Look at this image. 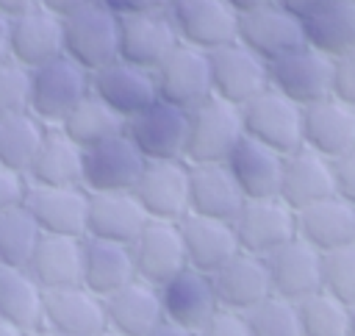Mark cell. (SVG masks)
I'll return each mask as SVG.
<instances>
[{"instance_id":"6da1fadb","label":"cell","mask_w":355,"mask_h":336,"mask_svg":"<svg viewBox=\"0 0 355 336\" xmlns=\"http://www.w3.org/2000/svg\"><path fill=\"white\" fill-rule=\"evenodd\" d=\"M244 136L241 108L219 97H208L189 111L186 128V164H219L230 156L236 142Z\"/></svg>"},{"instance_id":"7a4b0ae2","label":"cell","mask_w":355,"mask_h":336,"mask_svg":"<svg viewBox=\"0 0 355 336\" xmlns=\"http://www.w3.org/2000/svg\"><path fill=\"white\" fill-rule=\"evenodd\" d=\"M86 94H89V72L67 56H58L31 69L28 111L39 117L44 125H58Z\"/></svg>"},{"instance_id":"3957f363","label":"cell","mask_w":355,"mask_h":336,"mask_svg":"<svg viewBox=\"0 0 355 336\" xmlns=\"http://www.w3.org/2000/svg\"><path fill=\"white\" fill-rule=\"evenodd\" d=\"M64 56L86 72L119 58V17L103 3L64 17Z\"/></svg>"},{"instance_id":"277c9868","label":"cell","mask_w":355,"mask_h":336,"mask_svg":"<svg viewBox=\"0 0 355 336\" xmlns=\"http://www.w3.org/2000/svg\"><path fill=\"white\" fill-rule=\"evenodd\" d=\"M239 108L244 136L277 150L280 156L302 144V108L272 86H266Z\"/></svg>"},{"instance_id":"5b68a950","label":"cell","mask_w":355,"mask_h":336,"mask_svg":"<svg viewBox=\"0 0 355 336\" xmlns=\"http://www.w3.org/2000/svg\"><path fill=\"white\" fill-rule=\"evenodd\" d=\"M266 69L269 86L300 108L333 94V58L308 44H300L297 50L269 61Z\"/></svg>"},{"instance_id":"8992f818","label":"cell","mask_w":355,"mask_h":336,"mask_svg":"<svg viewBox=\"0 0 355 336\" xmlns=\"http://www.w3.org/2000/svg\"><path fill=\"white\" fill-rule=\"evenodd\" d=\"M233 230L239 239V250L266 258L286 242L297 236V211L275 197H252L244 200L241 211L233 219Z\"/></svg>"},{"instance_id":"52a82bcc","label":"cell","mask_w":355,"mask_h":336,"mask_svg":"<svg viewBox=\"0 0 355 336\" xmlns=\"http://www.w3.org/2000/svg\"><path fill=\"white\" fill-rule=\"evenodd\" d=\"M208 67H211V94L233 106H244L250 97H255L269 86L266 61L258 58L252 50H247L239 39L216 50H208Z\"/></svg>"},{"instance_id":"ba28073f","label":"cell","mask_w":355,"mask_h":336,"mask_svg":"<svg viewBox=\"0 0 355 336\" xmlns=\"http://www.w3.org/2000/svg\"><path fill=\"white\" fill-rule=\"evenodd\" d=\"M155 92L158 100L172 103L183 111H191L202 100L211 97V67L208 53L191 44H178L155 69Z\"/></svg>"},{"instance_id":"9c48e42d","label":"cell","mask_w":355,"mask_h":336,"mask_svg":"<svg viewBox=\"0 0 355 336\" xmlns=\"http://www.w3.org/2000/svg\"><path fill=\"white\" fill-rule=\"evenodd\" d=\"M133 197L150 219L180 222L189 214V164L183 158L144 161Z\"/></svg>"},{"instance_id":"30bf717a","label":"cell","mask_w":355,"mask_h":336,"mask_svg":"<svg viewBox=\"0 0 355 336\" xmlns=\"http://www.w3.org/2000/svg\"><path fill=\"white\" fill-rule=\"evenodd\" d=\"M144 156L136 150V144L119 133L111 136L94 147L83 150V175L80 186L89 194L100 192H133L141 169H144Z\"/></svg>"},{"instance_id":"8fae6325","label":"cell","mask_w":355,"mask_h":336,"mask_svg":"<svg viewBox=\"0 0 355 336\" xmlns=\"http://www.w3.org/2000/svg\"><path fill=\"white\" fill-rule=\"evenodd\" d=\"M186 128H189V111L164 100H155L144 111L125 119V136L136 144V150L147 161L183 158Z\"/></svg>"},{"instance_id":"7c38bea8","label":"cell","mask_w":355,"mask_h":336,"mask_svg":"<svg viewBox=\"0 0 355 336\" xmlns=\"http://www.w3.org/2000/svg\"><path fill=\"white\" fill-rule=\"evenodd\" d=\"M169 17L178 39L205 53L236 42L239 33V14L227 6V0H172Z\"/></svg>"},{"instance_id":"4fadbf2b","label":"cell","mask_w":355,"mask_h":336,"mask_svg":"<svg viewBox=\"0 0 355 336\" xmlns=\"http://www.w3.org/2000/svg\"><path fill=\"white\" fill-rule=\"evenodd\" d=\"M236 39L247 50H252L258 58H263L266 64L291 53V50H297L300 44H305L302 19H297L294 14L280 8L277 3H269V6L239 14Z\"/></svg>"},{"instance_id":"5bb4252c","label":"cell","mask_w":355,"mask_h":336,"mask_svg":"<svg viewBox=\"0 0 355 336\" xmlns=\"http://www.w3.org/2000/svg\"><path fill=\"white\" fill-rule=\"evenodd\" d=\"M89 92L100 97L122 119H130L133 114L144 111L150 103L158 100L153 72L122 58H114L111 64L89 72Z\"/></svg>"},{"instance_id":"9a60e30c","label":"cell","mask_w":355,"mask_h":336,"mask_svg":"<svg viewBox=\"0 0 355 336\" xmlns=\"http://www.w3.org/2000/svg\"><path fill=\"white\" fill-rule=\"evenodd\" d=\"M130 255L139 280L150 286H164L172 275L186 267V250L178 222L147 219V225L130 244Z\"/></svg>"},{"instance_id":"2e32d148","label":"cell","mask_w":355,"mask_h":336,"mask_svg":"<svg viewBox=\"0 0 355 336\" xmlns=\"http://www.w3.org/2000/svg\"><path fill=\"white\" fill-rule=\"evenodd\" d=\"M25 211L33 217L42 233L86 236L89 192L83 186H33L28 183Z\"/></svg>"},{"instance_id":"e0dca14e","label":"cell","mask_w":355,"mask_h":336,"mask_svg":"<svg viewBox=\"0 0 355 336\" xmlns=\"http://www.w3.org/2000/svg\"><path fill=\"white\" fill-rule=\"evenodd\" d=\"M180 44L175 22L166 11L119 17V58L141 69H155Z\"/></svg>"},{"instance_id":"ac0fdd59","label":"cell","mask_w":355,"mask_h":336,"mask_svg":"<svg viewBox=\"0 0 355 336\" xmlns=\"http://www.w3.org/2000/svg\"><path fill=\"white\" fill-rule=\"evenodd\" d=\"M302 147L336 161L355 150V108L338 97H324L302 108Z\"/></svg>"},{"instance_id":"d6986e66","label":"cell","mask_w":355,"mask_h":336,"mask_svg":"<svg viewBox=\"0 0 355 336\" xmlns=\"http://www.w3.org/2000/svg\"><path fill=\"white\" fill-rule=\"evenodd\" d=\"M42 325L64 336H94L105 328V300L83 283L44 289Z\"/></svg>"},{"instance_id":"ffe728a7","label":"cell","mask_w":355,"mask_h":336,"mask_svg":"<svg viewBox=\"0 0 355 336\" xmlns=\"http://www.w3.org/2000/svg\"><path fill=\"white\" fill-rule=\"evenodd\" d=\"M161 294V311L166 322H175L186 330H200L219 308L211 275L183 267L178 275H172L164 286H158Z\"/></svg>"},{"instance_id":"44dd1931","label":"cell","mask_w":355,"mask_h":336,"mask_svg":"<svg viewBox=\"0 0 355 336\" xmlns=\"http://www.w3.org/2000/svg\"><path fill=\"white\" fill-rule=\"evenodd\" d=\"M266 269H269L272 294L286 297L291 303H300L322 289V253L313 250L300 236L269 253Z\"/></svg>"},{"instance_id":"7402d4cb","label":"cell","mask_w":355,"mask_h":336,"mask_svg":"<svg viewBox=\"0 0 355 336\" xmlns=\"http://www.w3.org/2000/svg\"><path fill=\"white\" fill-rule=\"evenodd\" d=\"M211 286H214L219 308L244 314L255 303L272 294L266 258L239 250L216 272H211Z\"/></svg>"},{"instance_id":"603a6c76","label":"cell","mask_w":355,"mask_h":336,"mask_svg":"<svg viewBox=\"0 0 355 336\" xmlns=\"http://www.w3.org/2000/svg\"><path fill=\"white\" fill-rule=\"evenodd\" d=\"M64 56V19L44 6L11 19L8 58L25 69H36L53 58Z\"/></svg>"},{"instance_id":"cb8c5ba5","label":"cell","mask_w":355,"mask_h":336,"mask_svg":"<svg viewBox=\"0 0 355 336\" xmlns=\"http://www.w3.org/2000/svg\"><path fill=\"white\" fill-rule=\"evenodd\" d=\"M336 194V183H333V161L308 150V147H297L291 153L283 156V175H280V192L277 197L291 205L294 211Z\"/></svg>"},{"instance_id":"d4e9b609","label":"cell","mask_w":355,"mask_h":336,"mask_svg":"<svg viewBox=\"0 0 355 336\" xmlns=\"http://www.w3.org/2000/svg\"><path fill=\"white\" fill-rule=\"evenodd\" d=\"M178 228H180V239H183V250H186V267H191V269L211 275L230 255L239 253V239H236L233 222L200 217V214L189 211L178 222Z\"/></svg>"},{"instance_id":"484cf974","label":"cell","mask_w":355,"mask_h":336,"mask_svg":"<svg viewBox=\"0 0 355 336\" xmlns=\"http://www.w3.org/2000/svg\"><path fill=\"white\" fill-rule=\"evenodd\" d=\"M147 214L133 197V192H100L89 194L86 208V236L105 239L116 244H133V239L147 225Z\"/></svg>"},{"instance_id":"4316f807","label":"cell","mask_w":355,"mask_h":336,"mask_svg":"<svg viewBox=\"0 0 355 336\" xmlns=\"http://www.w3.org/2000/svg\"><path fill=\"white\" fill-rule=\"evenodd\" d=\"M244 192L233 180L225 161L219 164H189V211L233 222L244 205Z\"/></svg>"},{"instance_id":"83f0119b","label":"cell","mask_w":355,"mask_h":336,"mask_svg":"<svg viewBox=\"0 0 355 336\" xmlns=\"http://www.w3.org/2000/svg\"><path fill=\"white\" fill-rule=\"evenodd\" d=\"M297 236L327 253L355 242V205L338 194L322 197L297 211Z\"/></svg>"},{"instance_id":"f1b7e54d","label":"cell","mask_w":355,"mask_h":336,"mask_svg":"<svg viewBox=\"0 0 355 336\" xmlns=\"http://www.w3.org/2000/svg\"><path fill=\"white\" fill-rule=\"evenodd\" d=\"M225 167L230 169L233 180L244 192L247 200L252 197H275L280 192V175H283V156L250 136H241L230 156L225 158Z\"/></svg>"},{"instance_id":"f546056e","label":"cell","mask_w":355,"mask_h":336,"mask_svg":"<svg viewBox=\"0 0 355 336\" xmlns=\"http://www.w3.org/2000/svg\"><path fill=\"white\" fill-rule=\"evenodd\" d=\"M105 300V328L122 336H147L161 319V294L158 286H150L139 278L116 289Z\"/></svg>"},{"instance_id":"4dcf8cb0","label":"cell","mask_w":355,"mask_h":336,"mask_svg":"<svg viewBox=\"0 0 355 336\" xmlns=\"http://www.w3.org/2000/svg\"><path fill=\"white\" fill-rule=\"evenodd\" d=\"M42 289H61L80 283L83 272V236L42 233L25 267Z\"/></svg>"},{"instance_id":"1f68e13d","label":"cell","mask_w":355,"mask_h":336,"mask_svg":"<svg viewBox=\"0 0 355 336\" xmlns=\"http://www.w3.org/2000/svg\"><path fill=\"white\" fill-rule=\"evenodd\" d=\"M83 150L55 125L47 128L25 178L33 186H80Z\"/></svg>"},{"instance_id":"d6a6232c","label":"cell","mask_w":355,"mask_h":336,"mask_svg":"<svg viewBox=\"0 0 355 336\" xmlns=\"http://www.w3.org/2000/svg\"><path fill=\"white\" fill-rule=\"evenodd\" d=\"M133 278H136V272H133V255H130L128 244L83 236L80 283L89 292H94L100 297H108L116 289H122L125 283H130Z\"/></svg>"},{"instance_id":"836d02e7","label":"cell","mask_w":355,"mask_h":336,"mask_svg":"<svg viewBox=\"0 0 355 336\" xmlns=\"http://www.w3.org/2000/svg\"><path fill=\"white\" fill-rule=\"evenodd\" d=\"M302 33L305 44L327 58L355 50V0H324L302 19Z\"/></svg>"},{"instance_id":"e575fe53","label":"cell","mask_w":355,"mask_h":336,"mask_svg":"<svg viewBox=\"0 0 355 336\" xmlns=\"http://www.w3.org/2000/svg\"><path fill=\"white\" fill-rule=\"evenodd\" d=\"M44 289L25 267H0V319L22 330L42 328Z\"/></svg>"},{"instance_id":"d590c367","label":"cell","mask_w":355,"mask_h":336,"mask_svg":"<svg viewBox=\"0 0 355 336\" xmlns=\"http://www.w3.org/2000/svg\"><path fill=\"white\" fill-rule=\"evenodd\" d=\"M55 128H61L80 150H86V147H94V144L111 139V136L125 133V119L116 111H111L100 97H94L89 92Z\"/></svg>"},{"instance_id":"8d00e7d4","label":"cell","mask_w":355,"mask_h":336,"mask_svg":"<svg viewBox=\"0 0 355 336\" xmlns=\"http://www.w3.org/2000/svg\"><path fill=\"white\" fill-rule=\"evenodd\" d=\"M50 125H44L31 111H19L0 119V164L14 172H28L44 133Z\"/></svg>"},{"instance_id":"74e56055","label":"cell","mask_w":355,"mask_h":336,"mask_svg":"<svg viewBox=\"0 0 355 336\" xmlns=\"http://www.w3.org/2000/svg\"><path fill=\"white\" fill-rule=\"evenodd\" d=\"M349 305L327 292H313L297 303L302 336H349Z\"/></svg>"},{"instance_id":"f35d334b","label":"cell","mask_w":355,"mask_h":336,"mask_svg":"<svg viewBox=\"0 0 355 336\" xmlns=\"http://www.w3.org/2000/svg\"><path fill=\"white\" fill-rule=\"evenodd\" d=\"M42 230L25 205H14L0 214V267H28Z\"/></svg>"},{"instance_id":"ab89813d","label":"cell","mask_w":355,"mask_h":336,"mask_svg":"<svg viewBox=\"0 0 355 336\" xmlns=\"http://www.w3.org/2000/svg\"><path fill=\"white\" fill-rule=\"evenodd\" d=\"M244 317L252 336H302L297 303L286 297L269 294L261 303H255L250 311H244Z\"/></svg>"},{"instance_id":"60d3db41","label":"cell","mask_w":355,"mask_h":336,"mask_svg":"<svg viewBox=\"0 0 355 336\" xmlns=\"http://www.w3.org/2000/svg\"><path fill=\"white\" fill-rule=\"evenodd\" d=\"M322 292L355 305V242L322 253Z\"/></svg>"},{"instance_id":"b9f144b4","label":"cell","mask_w":355,"mask_h":336,"mask_svg":"<svg viewBox=\"0 0 355 336\" xmlns=\"http://www.w3.org/2000/svg\"><path fill=\"white\" fill-rule=\"evenodd\" d=\"M31 100V69L17 64L14 58L0 61V119L28 111Z\"/></svg>"},{"instance_id":"7bdbcfd3","label":"cell","mask_w":355,"mask_h":336,"mask_svg":"<svg viewBox=\"0 0 355 336\" xmlns=\"http://www.w3.org/2000/svg\"><path fill=\"white\" fill-rule=\"evenodd\" d=\"M197 336H252L247 317L239 311H227V308H216V314L197 330Z\"/></svg>"},{"instance_id":"ee69618b","label":"cell","mask_w":355,"mask_h":336,"mask_svg":"<svg viewBox=\"0 0 355 336\" xmlns=\"http://www.w3.org/2000/svg\"><path fill=\"white\" fill-rule=\"evenodd\" d=\"M333 97L355 108V50L333 58Z\"/></svg>"},{"instance_id":"f6af8a7d","label":"cell","mask_w":355,"mask_h":336,"mask_svg":"<svg viewBox=\"0 0 355 336\" xmlns=\"http://www.w3.org/2000/svg\"><path fill=\"white\" fill-rule=\"evenodd\" d=\"M25 192H28V178L0 164V214L14 205H22Z\"/></svg>"},{"instance_id":"bcb514c9","label":"cell","mask_w":355,"mask_h":336,"mask_svg":"<svg viewBox=\"0 0 355 336\" xmlns=\"http://www.w3.org/2000/svg\"><path fill=\"white\" fill-rule=\"evenodd\" d=\"M333 183H336V194L355 205V150L333 161Z\"/></svg>"},{"instance_id":"7dc6e473","label":"cell","mask_w":355,"mask_h":336,"mask_svg":"<svg viewBox=\"0 0 355 336\" xmlns=\"http://www.w3.org/2000/svg\"><path fill=\"white\" fill-rule=\"evenodd\" d=\"M108 11L116 17H130V14H150V11H166L172 0H100Z\"/></svg>"},{"instance_id":"c3c4849f","label":"cell","mask_w":355,"mask_h":336,"mask_svg":"<svg viewBox=\"0 0 355 336\" xmlns=\"http://www.w3.org/2000/svg\"><path fill=\"white\" fill-rule=\"evenodd\" d=\"M94 3H100V0H42V6L47 8V11H53L55 17H72V14H78V11H83V8H89V6H94Z\"/></svg>"},{"instance_id":"681fc988","label":"cell","mask_w":355,"mask_h":336,"mask_svg":"<svg viewBox=\"0 0 355 336\" xmlns=\"http://www.w3.org/2000/svg\"><path fill=\"white\" fill-rule=\"evenodd\" d=\"M280 8H286L288 14H294L297 19H305L308 14H313L324 0H275Z\"/></svg>"},{"instance_id":"f907efd6","label":"cell","mask_w":355,"mask_h":336,"mask_svg":"<svg viewBox=\"0 0 355 336\" xmlns=\"http://www.w3.org/2000/svg\"><path fill=\"white\" fill-rule=\"evenodd\" d=\"M42 0H0V14H6L8 19L19 17V14H28L33 8H39Z\"/></svg>"},{"instance_id":"816d5d0a","label":"cell","mask_w":355,"mask_h":336,"mask_svg":"<svg viewBox=\"0 0 355 336\" xmlns=\"http://www.w3.org/2000/svg\"><path fill=\"white\" fill-rule=\"evenodd\" d=\"M147 336H197V333H194V330H186V328H180V325H175V322L161 319Z\"/></svg>"},{"instance_id":"f5cc1de1","label":"cell","mask_w":355,"mask_h":336,"mask_svg":"<svg viewBox=\"0 0 355 336\" xmlns=\"http://www.w3.org/2000/svg\"><path fill=\"white\" fill-rule=\"evenodd\" d=\"M8 36H11V19L0 14V61L8 58Z\"/></svg>"},{"instance_id":"db71d44e","label":"cell","mask_w":355,"mask_h":336,"mask_svg":"<svg viewBox=\"0 0 355 336\" xmlns=\"http://www.w3.org/2000/svg\"><path fill=\"white\" fill-rule=\"evenodd\" d=\"M275 0H227V6L236 11V14H244V11H252V8H261V6H269Z\"/></svg>"},{"instance_id":"11a10c76","label":"cell","mask_w":355,"mask_h":336,"mask_svg":"<svg viewBox=\"0 0 355 336\" xmlns=\"http://www.w3.org/2000/svg\"><path fill=\"white\" fill-rule=\"evenodd\" d=\"M0 336H31V330H22V328L0 319Z\"/></svg>"},{"instance_id":"9f6ffc18","label":"cell","mask_w":355,"mask_h":336,"mask_svg":"<svg viewBox=\"0 0 355 336\" xmlns=\"http://www.w3.org/2000/svg\"><path fill=\"white\" fill-rule=\"evenodd\" d=\"M31 336H64V333H55V330H50V328H36V330H31Z\"/></svg>"},{"instance_id":"6f0895ef","label":"cell","mask_w":355,"mask_h":336,"mask_svg":"<svg viewBox=\"0 0 355 336\" xmlns=\"http://www.w3.org/2000/svg\"><path fill=\"white\" fill-rule=\"evenodd\" d=\"M349 336H355V305L349 311Z\"/></svg>"},{"instance_id":"680465c9","label":"cell","mask_w":355,"mask_h":336,"mask_svg":"<svg viewBox=\"0 0 355 336\" xmlns=\"http://www.w3.org/2000/svg\"><path fill=\"white\" fill-rule=\"evenodd\" d=\"M94 336H122V333H116V330H111V328H103V330L94 333Z\"/></svg>"}]
</instances>
